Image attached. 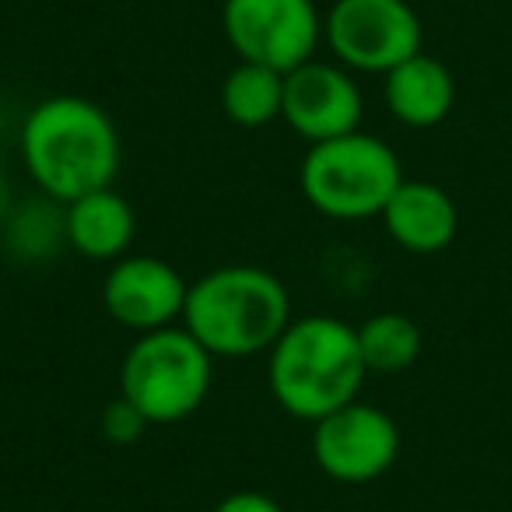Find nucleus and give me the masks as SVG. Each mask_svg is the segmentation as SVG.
Returning <instances> with one entry per match:
<instances>
[{"instance_id":"obj_7","label":"nucleus","mask_w":512,"mask_h":512,"mask_svg":"<svg viewBox=\"0 0 512 512\" xmlns=\"http://www.w3.org/2000/svg\"><path fill=\"white\" fill-rule=\"evenodd\" d=\"M221 29L239 60L288 74L313 60L323 36L313 0H225Z\"/></svg>"},{"instance_id":"obj_13","label":"nucleus","mask_w":512,"mask_h":512,"mask_svg":"<svg viewBox=\"0 0 512 512\" xmlns=\"http://www.w3.org/2000/svg\"><path fill=\"white\" fill-rule=\"evenodd\" d=\"M134 207L113 186L71 200L64 214V235L88 260H120L134 242Z\"/></svg>"},{"instance_id":"obj_4","label":"nucleus","mask_w":512,"mask_h":512,"mask_svg":"<svg viewBox=\"0 0 512 512\" xmlns=\"http://www.w3.org/2000/svg\"><path fill=\"white\" fill-rule=\"evenodd\" d=\"M404 183L397 151L362 130L309 144L299 186L320 214L337 221L376 218Z\"/></svg>"},{"instance_id":"obj_5","label":"nucleus","mask_w":512,"mask_h":512,"mask_svg":"<svg viewBox=\"0 0 512 512\" xmlns=\"http://www.w3.org/2000/svg\"><path fill=\"white\" fill-rule=\"evenodd\" d=\"M211 358L186 327L141 334L120 365V397H127L151 425H176L211 393Z\"/></svg>"},{"instance_id":"obj_18","label":"nucleus","mask_w":512,"mask_h":512,"mask_svg":"<svg viewBox=\"0 0 512 512\" xmlns=\"http://www.w3.org/2000/svg\"><path fill=\"white\" fill-rule=\"evenodd\" d=\"M8 200H11V190H8V179H4V172H0V214L8 211Z\"/></svg>"},{"instance_id":"obj_10","label":"nucleus","mask_w":512,"mask_h":512,"mask_svg":"<svg viewBox=\"0 0 512 512\" xmlns=\"http://www.w3.org/2000/svg\"><path fill=\"white\" fill-rule=\"evenodd\" d=\"M281 120L309 144L334 141L362 120V92L351 81V74L337 64L306 60L295 71L285 74V106Z\"/></svg>"},{"instance_id":"obj_15","label":"nucleus","mask_w":512,"mask_h":512,"mask_svg":"<svg viewBox=\"0 0 512 512\" xmlns=\"http://www.w3.org/2000/svg\"><path fill=\"white\" fill-rule=\"evenodd\" d=\"M355 330L365 369L376 376H397L421 358V330L404 313H376Z\"/></svg>"},{"instance_id":"obj_17","label":"nucleus","mask_w":512,"mask_h":512,"mask_svg":"<svg viewBox=\"0 0 512 512\" xmlns=\"http://www.w3.org/2000/svg\"><path fill=\"white\" fill-rule=\"evenodd\" d=\"M211 512H285V509L271 495H264V491H232Z\"/></svg>"},{"instance_id":"obj_16","label":"nucleus","mask_w":512,"mask_h":512,"mask_svg":"<svg viewBox=\"0 0 512 512\" xmlns=\"http://www.w3.org/2000/svg\"><path fill=\"white\" fill-rule=\"evenodd\" d=\"M151 421L130 404L127 397H116L113 404L102 411V435H106L113 446H134L144 432H148Z\"/></svg>"},{"instance_id":"obj_12","label":"nucleus","mask_w":512,"mask_h":512,"mask_svg":"<svg viewBox=\"0 0 512 512\" xmlns=\"http://www.w3.org/2000/svg\"><path fill=\"white\" fill-rule=\"evenodd\" d=\"M456 102V81L442 60L414 53L386 74V106L404 127H439Z\"/></svg>"},{"instance_id":"obj_14","label":"nucleus","mask_w":512,"mask_h":512,"mask_svg":"<svg viewBox=\"0 0 512 512\" xmlns=\"http://www.w3.org/2000/svg\"><path fill=\"white\" fill-rule=\"evenodd\" d=\"M285 106V74L264 64H249L239 60L221 85V109L235 127H267L281 116Z\"/></svg>"},{"instance_id":"obj_19","label":"nucleus","mask_w":512,"mask_h":512,"mask_svg":"<svg viewBox=\"0 0 512 512\" xmlns=\"http://www.w3.org/2000/svg\"><path fill=\"white\" fill-rule=\"evenodd\" d=\"M0 130H4V99H0Z\"/></svg>"},{"instance_id":"obj_1","label":"nucleus","mask_w":512,"mask_h":512,"mask_svg":"<svg viewBox=\"0 0 512 512\" xmlns=\"http://www.w3.org/2000/svg\"><path fill=\"white\" fill-rule=\"evenodd\" d=\"M120 134L113 116L81 95L39 102L22 127V158L50 200H71L113 186L120 172Z\"/></svg>"},{"instance_id":"obj_6","label":"nucleus","mask_w":512,"mask_h":512,"mask_svg":"<svg viewBox=\"0 0 512 512\" xmlns=\"http://www.w3.org/2000/svg\"><path fill=\"white\" fill-rule=\"evenodd\" d=\"M323 36L351 71L390 74L421 53V18L407 0H337Z\"/></svg>"},{"instance_id":"obj_11","label":"nucleus","mask_w":512,"mask_h":512,"mask_svg":"<svg viewBox=\"0 0 512 512\" xmlns=\"http://www.w3.org/2000/svg\"><path fill=\"white\" fill-rule=\"evenodd\" d=\"M379 218L386 225V235L400 249L421 256L446 249L456 239V228H460L453 197L442 186L421 183V179H404Z\"/></svg>"},{"instance_id":"obj_8","label":"nucleus","mask_w":512,"mask_h":512,"mask_svg":"<svg viewBox=\"0 0 512 512\" xmlns=\"http://www.w3.org/2000/svg\"><path fill=\"white\" fill-rule=\"evenodd\" d=\"M400 456V428L383 407L351 404L313 421V460L337 484L379 481Z\"/></svg>"},{"instance_id":"obj_9","label":"nucleus","mask_w":512,"mask_h":512,"mask_svg":"<svg viewBox=\"0 0 512 512\" xmlns=\"http://www.w3.org/2000/svg\"><path fill=\"white\" fill-rule=\"evenodd\" d=\"M186 292L190 285L172 264L148 253H127L109 267L102 302L120 327L151 334V330L176 327V320H183Z\"/></svg>"},{"instance_id":"obj_2","label":"nucleus","mask_w":512,"mask_h":512,"mask_svg":"<svg viewBox=\"0 0 512 512\" xmlns=\"http://www.w3.org/2000/svg\"><path fill=\"white\" fill-rule=\"evenodd\" d=\"M365 376L358 330L323 313L288 323L267 365L271 397L302 421H320L358 400Z\"/></svg>"},{"instance_id":"obj_3","label":"nucleus","mask_w":512,"mask_h":512,"mask_svg":"<svg viewBox=\"0 0 512 512\" xmlns=\"http://www.w3.org/2000/svg\"><path fill=\"white\" fill-rule=\"evenodd\" d=\"M292 323V295L264 267H218L186 292L183 327L214 358H246L271 351Z\"/></svg>"}]
</instances>
